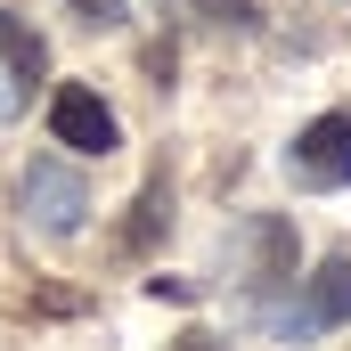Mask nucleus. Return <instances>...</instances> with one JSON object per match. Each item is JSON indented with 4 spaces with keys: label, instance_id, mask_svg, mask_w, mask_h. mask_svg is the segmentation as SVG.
<instances>
[{
    "label": "nucleus",
    "instance_id": "1",
    "mask_svg": "<svg viewBox=\"0 0 351 351\" xmlns=\"http://www.w3.org/2000/svg\"><path fill=\"white\" fill-rule=\"evenodd\" d=\"M269 327H278L286 343H311V335L351 327V254H327V262L302 278V294H294L286 311H269Z\"/></svg>",
    "mask_w": 351,
    "mask_h": 351
},
{
    "label": "nucleus",
    "instance_id": "2",
    "mask_svg": "<svg viewBox=\"0 0 351 351\" xmlns=\"http://www.w3.org/2000/svg\"><path fill=\"white\" fill-rule=\"evenodd\" d=\"M90 213V188L74 164H58V156H33L25 164V221L33 229H49V237H74Z\"/></svg>",
    "mask_w": 351,
    "mask_h": 351
},
{
    "label": "nucleus",
    "instance_id": "3",
    "mask_svg": "<svg viewBox=\"0 0 351 351\" xmlns=\"http://www.w3.org/2000/svg\"><path fill=\"white\" fill-rule=\"evenodd\" d=\"M286 172H294V188H351V114H319L294 139Z\"/></svg>",
    "mask_w": 351,
    "mask_h": 351
},
{
    "label": "nucleus",
    "instance_id": "4",
    "mask_svg": "<svg viewBox=\"0 0 351 351\" xmlns=\"http://www.w3.org/2000/svg\"><path fill=\"white\" fill-rule=\"evenodd\" d=\"M49 131H58V147H82V156H114V106L98 98L90 82H66L49 98Z\"/></svg>",
    "mask_w": 351,
    "mask_h": 351
},
{
    "label": "nucleus",
    "instance_id": "5",
    "mask_svg": "<svg viewBox=\"0 0 351 351\" xmlns=\"http://www.w3.org/2000/svg\"><path fill=\"white\" fill-rule=\"evenodd\" d=\"M41 74H49V41H41L16 8H0V114H16V106L41 90Z\"/></svg>",
    "mask_w": 351,
    "mask_h": 351
},
{
    "label": "nucleus",
    "instance_id": "6",
    "mask_svg": "<svg viewBox=\"0 0 351 351\" xmlns=\"http://www.w3.org/2000/svg\"><path fill=\"white\" fill-rule=\"evenodd\" d=\"M237 245H254V269H237L254 294H269V286H286V278H294V237H286V221H278V213L245 221V237H237Z\"/></svg>",
    "mask_w": 351,
    "mask_h": 351
},
{
    "label": "nucleus",
    "instance_id": "7",
    "mask_svg": "<svg viewBox=\"0 0 351 351\" xmlns=\"http://www.w3.org/2000/svg\"><path fill=\"white\" fill-rule=\"evenodd\" d=\"M131 213H139V221L123 229V245H131V254H147V245L164 237V172H156L147 188H139V204H131Z\"/></svg>",
    "mask_w": 351,
    "mask_h": 351
},
{
    "label": "nucleus",
    "instance_id": "8",
    "mask_svg": "<svg viewBox=\"0 0 351 351\" xmlns=\"http://www.w3.org/2000/svg\"><path fill=\"white\" fill-rule=\"evenodd\" d=\"M164 8H188V16H213V25H262L254 0H164Z\"/></svg>",
    "mask_w": 351,
    "mask_h": 351
},
{
    "label": "nucleus",
    "instance_id": "9",
    "mask_svg": "<svg viewBox=\"0 0 351 351\" xmlns=\"http://www.w3.org/2000/svg\"><path fill=\"white\" fill-rule=\"evenodd\" d=\"M66 8H74L82 25H123V8H131V0H66Z\"/></svg>",
    "mask_w": 351,
    "mask_h": 351
},
{
    "label": "nucleus",
    "instance_id": "10",
    "mask_svg": "<svg viewBox=\"0 0 351 351\" xmlns=\"http://www.w3.org/2000/svg\"><path fill=\"white\" fill-rule=\"evenodd\" d=\"M180 351H221V343H213V335H188V343H180Z\"/></svg>",
    "mask_w": 351,
    "mask_h": 351
}]
</instances>
